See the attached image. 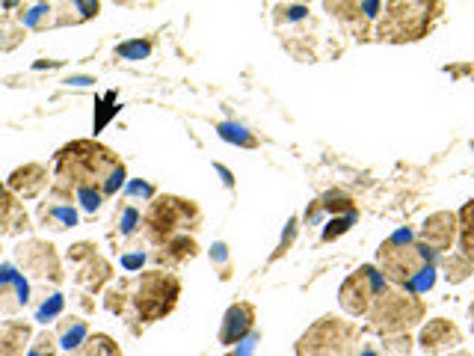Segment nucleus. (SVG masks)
Instances as JSON below:
<instances>
[{"mask_svg":"<svg viewBox=\"0 0 474 356\" xmlns=\"http://www.w3.org/2000/svg\"><path fill=\"white\" fill-rule=\"evenodd\" d=\"M125 178V163L116 152L95 140H74L56 152L51 184H60L72 193L77 187H98L104 196H113L122 191Z\"/></svg>","mask_w":474,"mask_h":356,"instance_id":"1","label":"nucleus"},{"mask_svg":"<svg viewBox=\"0 0 474 356\" xmlns=\"http://www.w3.org/2000/svg\"><path fill=\"white\" fill-rule=\"evenodd\" d=\"M377 264L391 285H400L406 292L424 294L436 282V252L424 243H415L412 232H398L382 243Z\"/></svg>","mask_w":474,"mask_h":356,"instance_id":"2","label":"nucleus"},{"mask_svg":"<svg viewBox=\"0 0 474 356\" xmlns=\"http://www.w3.org/2000/svg\"><path fill=\"white\" fill-rule=\"evenodd\" d=\"M427 315L424 300L415 292H406L400 285H386L374 297V303L368 309L370 330L386 336H406L421 324Z\"/></svg>","mask_w":474,"mask_h":356,"instance_id":"3","label":"nucleus"},{"mask_svg":"<svg viewBox=\"0 0 474 356\" xmlns=\"http://www.w3.org/2000/svg\"><path fill=\"white\" fill-rule=\"evenodd\" d=\"M178 297H182V280L173 271L154 267V271H145L140 280H133L128 315L143 324H154L178 306Z\"/></svg>","mask_w":474,"mask_h":356,"instance_id":"4","label":"nucleus"},{"mask_svg":"<svg viewBox=\"0 0 474 356\" xmlns=\"http://www.w3.org/2000/svg\"><path fill=\"white\" fill-rule=\"evenodd\" d=\"M202 222V211L196 203L182 196H154L149 208L143 211V235L154 247H163L169 238L182 232H196Z\"/></svg>","mask_w":474,"mask_h":356,"instance_id":"5","label":"nucleus"},{"mask_svg":"<svg viewBox=\"0 0 474 356\" xmlns=\"http://www.w3.org/2000/svg\"><path fill=\"white\" fill-rule=\"evenodd\" d=\"M442 4L439 0H391L386 15L377 25V39L382 42H415L427 36Z\"/></svg>","mask_w":474,"mask_h":356,"instance_id":"6","label":"nucleus"},{"mask_svg":"<svg viewBox=\"0 0 474 356\" xmlns=\"http://www.w3.org/2000/svg\"><path fill=\"white\" fill-rule=\"evenodd\" d=\"M359 339L362 336L353 321L326 315L302 332V339L297 341V356H356Z\"/></svg>","mask_w":474,"mask_h":356,"instance_id":"7","label":"nucleus"},{"mask_svg":"<svg viewBox=\"0 0 474 356\" xmlns=\"http://www.w3.org/2000/svg\"><path fill=\"white\" fill-rule=\"evenodd\" d=\"M15 262L25 267V273H30L33 280H39V282L60 285L65 280L60 252H56V247L48 241H39V238L21 241L15 247Z\"/></svg>","mask_w":474,"mask_h":356,"instance_id":"8","label":"nucleus"},{"mask_svg":"<svg viewBox=\"0 0 474 356\" xmlns=\"http://www.w3.org/2000/svg\"><path fill=\"white\" fill-rule=\"evenodd\" d=\"M389 285V280L382 276L380 267L365 264L359 267L353 276H347L341 292H338V300H341V309L350 312V315H368L374 297Z\"/></svg>","mask_w":474,"mask_h":356,"instance_id":"9","label":"nucleus"},{"mask_svg":"<svg viewBox=\"0 0 474 356\" xmlns=\"http://www.w3.org/2000/svg\"><path fill=\"white\" fill-rule=\"evenodd\" d=\"M74 193L65 191L60 184H51V196L39 203V222L51 232H65L77 226V208H74Z\"/></svg>","mask_w":474,"mask_h":356,"instance_id":"10","label":"nucleus"},{"mask_svg":"<svg viewBox=\"0 0 474 356\" xmlns=\"http://www.w3.org/2000/svg\"><path fill=\"white\" fill-rule=\"evenodd\" d=\"M30 303V282L18 267L0 262V315H18Z\"/></svg>","mask_w":474,"mask_h":356,"instance_id":"11","label":"nucleus"},{"mask_svg":"<svg viewBox=\"0 0 474 356\" xmlns=\"http://www.w3.org/2000/svg\"><path fill=\"white\" fill-rule=\"evenodd\" d=\"M457 235H459V217L450 214V211H439V214L427 217L421 226V243L433 252H448L454 247Z\"/></svg>","mask_w":474,"mask_h":356,"instance_id":"12","label":"nucleus"},{"mask_svg":"<svg viewBox=\"0 0 474 356\" xmlns=\"http://www.w3.org/2000/svg\"><path fill=\"white\" fill-rule=\"evenodd\" d=\"M30 229V214L21 205V199L6 184H0V238H18Z\"/></svg>","mask_w":474,"mask_h":356,"instance_id":"13","label":"nucleus"},{"mask_svg":"<svg viewBox=\"0 0 474 356\" xmlns=\"http://www.w3.org/2000/svg\"><path fill=\"white\" fill-rule=\"evenodd\" d=\"M252 327H255V306L241 300V303L229 306V312H225L222 327H220V344L234 348V344H241L246 336H250Z\"/></svg>","mask_w":474,"mask_h":356,"instance_id":"14","label":"nucleus"},{"mask_svg":"<svg viewBox=\"0 0 474 356\" xmlns=\"http://www.w3.org/2000/svg\"><path fill=\"white\" fill-rule=\"evenodd\" d=\"M419 344L427 353H442V351H450V348H457V344H462V332H459V327L454 324V321L433 318L421 327Z\"/></svg>","mask_w":474,"mask_h":356,"instance_id":"15","label":"nucleus"},{"mask_svg":"<svg viewBox=\"0 0 474 356\" xmlns=\"http://www.w3.org/2000/svg\"><path fill=\"white\" fill-rule=\"evenodd\" d=\"M9 191H13L18 199H36L42 196V191L51 187V175L42 163H25L9 175Z\"/></svg>","mask_w":474,"mask_h":356,"instance_id":"16","label":"nucleus"},{"mask_svg":"<svg viewBox=\"0 0 474 356\" xmlns=\"http://www.w3.org/2000/svg\"><path fill=\"white\" fill-rule=\"evenodd\" d=\"M110 280H113V264L98 250L93 255H86L84 262L74 264V282L81 288H86L89 294L101 292V288H104Z\"/></svg>","mask_w":474,"mask_h":356,"instance_id":"17","label":"nucleus"},{"mask_svg":"<svg viewBox=\"0 0 474 356\" xmlns=\"http://www.w3.org/2000/svg\"><path fill=\"white\" fill-rule=\"evenodd\" d=\"M33 341V327L27 321H4L0 324V356H27Z\"/></svg>","mask_w":474,"mask_h":356,"instance_id":"18","label":"nucleus"},{"mask_svg":"<svg viewBox=\"0 0 474 356\" xmlns=\"http://www.w3.org/2000/svg\"><path fill=\"white\" fill-rule=\"evenodd\" d=\"M199 255V243L196 238H190L187 232H182V235H175V238H169L163 247H157L152 252V259L157 264H166V267H175V264H184L190 259H196Z\"/></svg>","mask_w":474,"mask_h":356,"instance_id":"19","label":"nucleus"},{"mask_svg":"<svg viewBox=\"0 0 474 356\" xmlns=\"http://www.w3.org/2000/svg\"><path fill=\"white\" fill-rule=\"evenodd\" d=\"M326 13H332L341 25H347L350 30L356 33V36H365L368 33V25L370 21L362 15V9H359L356 0H323Z\"/></svg>","mask_w":474,"mask_h":356,"instance_id":"20","label":"nucleus"},{"mask_svg":"<svg viewBox=\"0 0 474 356\" xmlns=\"http://www.w3.org/2000/svg\"><path fill=\"white\" fill-rule=\"evenodd\" d=\"M101 13V0H60L56 6V25H84Z\"/></svg>","mask_w":474,"mask_h":356,"instance_id":"21","label":"nucleus"},{"mask_svg":"<svg viewBox=\"0 0 474 356\" xmlns=\"http://www.w3.org/2000/svg\"><path fill=\"white\" fill-rule=\"evenodd\" d=\"M56 339H60V348H65V353L81 351V344L89 339V324L84 318H60V327H56Z\"/></svg>","mask_w":474,"mask_h":356,"instance_id":"22","label":"nucleus"},{"mask_svg":"<svg viewBox=\"0 0 474 356\" xmlns=\"http://www.w3.org/2000/svg\"><path fill=\"white\" fill-rule=\"evenodd\" d=\"M131 288H133L131 280L113 282V285L107 288V292H104V306H107V312H113V315H128V312H131Z\"/></svg>","mask_w":474,"mask_h":356,"instance_id":"23","label":"nucleus"},{"mask_svg":"<svg viewBox=\"0 0 474 356\" xmlns=\"http://www.w3.org/2000/svg\"><path fill=\"white\" fill-rule=\"evenodd\" d=\"M65 356H122V348L110 336H104V332H95V336H89L81 344V351L65 353Z\"/></svg>","mask_w":474,"mask_h":356,"instance_id":"24","label":"nucleus"},{"mask_svg":"<svg viewBox=\"0 0 474 356\" xmlns=\"http://www.w3.org/2000/svg\"><path fill=\"white\" fill-rule=\"evenodd\" d=\"M442 271H445V280L448 282H466L469 280V273H474V259H469L466 252H450L445 255V262H442Z\"/></svg>","mask_w":474,"mask_h":356,"instance_id":"25","label":"nucleus"},{"mask_svg":"<svg viewBox=\"0 0 474 356\" xmlns=\"http://www.w3.org/2000/svg\"><path fill=\"white\" fill-rule=\"evenodd\" d=\"M459 250L469 255V259H474V199L471 203H466L462 205V211H459Z\"/></svg>","mask_w":474,"mask_h":356,"instance_id":"26","label":"nucleus"},{"mask_svg":"<svg viewBox=\"0 0 474 356\" xmlns=\"http://www.w3.org/2000/svg\"><path fill=\"white\" fill-rule=\"evenodd\" d=\"M140 222H143V211H140V205H133V203H125L119 211H116V226H119V232L125 238H131L133 232L140 229Z\"/></svg>","mask_w":474,"mask_h":356,"instance_id":"27","label":"nucleus"},{"mask_svg":"<svg viewBox=\"0 0 474 356\" xmlns=\"http://www.w3.org/2000/svg\"><path fill=\"white\" fill-rule=\"evenodd\" d=\"M217 131H220L222 140L237 143V146H243V149H255V146H258V140L252 137V134L246 131L243 125H234V122H222V125H220Z\"/></svg>","mask_w":474,"mask_h":356,"instance_id":"28","label":"nucleus"},{"mask_svg":"<svg viewBox=\"0 0 474 356\" xmlns=\"http://www.w3.org/2000/svg\"><path fill=\"white\" fill-rule=\"evenodd\" d=\"M54 9L48 4H39V6H33L30 13H21V25H25V30H44L48 25H56V18H51Z\"/></svg>","mask_w":474,"mask_h":356,"instance_id":"29","label":"nucleus"},{"mask_svg":"<svg viewBox=\"0 0 474 356\" xmlns=\"http://www.w3.org/2000/svg\"><path fill=\"white\" fill-rule=\"evenodd\" d=\"M56 351H60V339H56V332L42 330L39 336H33L27 356H56Z\"/></svg>","mask_w":474,"mask_h":356,"instance_id":"30","label":"nucleus"},{"mask_svg":"<svg viewBox=\"0 0 474 356\" xmlns=\"http://www.w3.org/2000/svg\"><path fill=\"white\" fill-rule=\"evenodd\" d=\"M63 306H65V297L60 292H54L51 297H44L39 309H36V321H42V324H48V321H56L63 315Z\"/></svg>","mask_w":474,"mask_h":356,"instance_id":"31","label":"nucleus"},{"mask_svg":"<svg viewBox=\"0 0 474 356\" xmlns=\"http://www.w3.org/2000/svg\"><path fill=\"white\" fill-rule=\"evenodd\" d=\"M74 199L81 203V208L86 211V214H95V211L101 208V203H104V193L98 191V187H77L74 191Z\"/></svg>","mask_w":474,"mask_h":356,"instance_id":"32","label":"nucleus"},{"mask_svg":"<svg viewBox=\"0 0 474 356\" xmlns=\"http://www.w3.org/2000/svg\"><path fill=\"white\" fill-rule=\"evenodd\" d=\"M152 54V42L149 39H133V42H125V44H119L116 48V57L122 60H143V57H149Z\"/></svg>","mask_w":474,"mask_h":356,"instance_id":"33","label":"nucleus"},{"mask_svg":"<svg viewBox=\"0 0 474 356\" xmlns=\"http://www.w3.org/2000/svg\"><path fill=\"white\" fill-rule=\"evenodd\" d=\"M279 21L285 25H297V21H306L309 18V6L306 4H291V6H279Z\"/></svg>","mask_w":474,"mask_h":356,"instance_id":"34","label":"nucleus"},{"mask_svg":"<svg viewBox=\"0 0 474 356\" xmlns=\"http://www.w3.org/2000/svg\"><path fill=\"white\" fill-rule=\"evenodd\" d=\"M143 264H145L143 247H131V250L122 252V267H125V271H143Z\"/></svg>","mask_w":474,"mask_h":356,"instance_id":"35","label":"nucleus"},{"mask_svg":"<svg viewBox=\"0 0 474 356\" xmlns=\"http://www.w3.org/2000/svg\"><path fill=\"white\" fill-rule=\"evenodd\" d=\"M25 39V27H0V51H9Z\"/></svg>","mask_w":474,"mask_h":356,"instance_id":"36","label":"nucleus"},{"mask_svg":"<svg viewBox=\"0 0 474 356\" xmlns=\"http://www.w3.org/2000/svg\"><path fill=\"white\" fill-rule=\"evenodd\" d=\"M137 196H143V199H154V187H152V184H145V182H131V184H128V203L137 205Z\"/></svg>","mask_w":474,"mask_h":356,"instance_id":"37","label":"nucleus"},{"mask_svg":"<svg viewBox=\"0 0 474 356\" xmlns=\"http://www.w3.org/2000/svg\"><path fill=\"white\" fill-rule=\"evenodd\" d=\"M359 9H362V15L368 21H377L380 18V9H382V0H356Z\"/></svg>","mask_w":474,"mask_h":356,"instance_id":"38","label":"nucleus"},{"mask_svg":"<svg viewBox=\"0 0 474 356\" xmlns=\"http://www.w3.org/2000/svg\"><path fill=\"white\" fill-rule=\"evenodd\" d=\"M211 259L222 264V271H225L222 276H229V264H225V262H229V252H225V243H217V247L211 250Z\"/></svg>","mask_w":474,"mask_h":356,"instance_id":"39","label":"nucleus"},{"mask_svg":"<svg viewBox=\"0 0 474 356\" xmlns=\"http://www.w3.org/2000/svg\"><path fill=\"white\" fill-rule=\"evenodd\" d=\"M356 356H380V351H377V348H370V344H359Z\"/></svg>","mask_w":474,"mask_h":356,"instance_id":"40","label":"nucleus"},{"mask_svg":"<svg viewBox=\"0 0 474 356\" xmlns=\"http://www.w3.org/2000/svg\"><path fill=\"white\" fill-rule=\"evenodd\" d=\"M119 6H131V4H137V0H116Z\"/></svg>","mask_w":474,"mask_h":356,"instance_id":"41","label":"nucleus"},{"mask_svg":"<svg viewBox=\"0 0 474 356\" xmlns=\"http://www.w3.org/2000/svg\"><path fill=\"white\" fill-rule=\"evenodd\" d=\"M469 318H471V332H474V303H471V309H469Z\"/></svg>","mask_w":474,"mask_h":356,"instance_id":"42","label":"nucleus"},{"mask_svg":"<svg viewBox=\"0 0 474 356\" xmlns=\"http://www.w3.org/2000/svg\"><path fill=\"white\" fill-rule=\"evenodd\" d=\"M300 4H306V0H300Z\"/></svg>","mask_w":474,"mask_h":356,"instance_id":"43","label":"nucleus"}]
</instances>
